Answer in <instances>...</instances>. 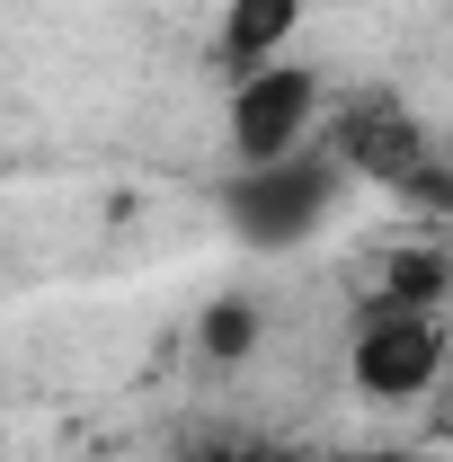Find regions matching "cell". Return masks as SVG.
<instances>
[{
	"instance_id": "cell-9",
	"label": "cell",
	"mask_w": 453,
	"mask_h": 462,
	"mask_svg": "<svg viewBox=\"0 0 453 462\" xmlns=\"http://www.w3.org/2000/svg\"><path fill=\"white\" fill-rule=\"evenodd\" d=\"M320 462H427L418 445H320Z\"/></svg>"
},
{
	"instance_id": "cell-6",
	"label": "cell",
	"mask_w": 453,
	"mask_h": 462,
	"mask_svg": "<svg viewBox=\"0 0 453 462\" xmlns=\"http://www.w3.org/2000/svg\"><path fill=\"white\" fill-rule=\"evenodd\" d=\"M374 302L445 311V249H436V240H383V267H374Z\"/></svg>"
},
{
	"instance_id": "cell-1",
	"label": "cell",
	"mask_w": 453,
	"mask_h": 462,
	"mask_svg": "<svg viewBox=\"0 0 453 462\" xmlns=\"http://www.w3.org/2000/svg\"><path fill=\"white\" fill-rule=\"evenodd\" d=\"M311 152H320L338 178H365V187H383V196H409L418 214H445V205H453L445 152H436L427 116L409 107L400 89H356V98H329V107H320V125H311Z\"/></svg>"
},
{
	"instance_id": "cell-8",
	"label": "cell",
	"mask_w": 453,
	"mask_h": 462,
	"mask_svg": "<svg viewBox=\"0 0 453 462\" xmlns=\"http://www.w3.org/2000/svg\"><path fill=\"white\" fill-rule=\"evenodd\" d=\"M231 462H320V445H276V436H249V445H231Z\"/></svg>"
},
{
	"instance_id": "cell-5",
	"label": "cell",
	"mask_w": 453,
	"mask_h": 462,
	"mask_svg": "<svg viewBox=\"0 0 453 462\" xmlns=\"http://www.w3.org/2000/svg\"><path fill=\"white\" fill-rule=\"evenodd\" d=\"M302 9H311V0H223V62L231 71L276 62L284 45H293V27H302Z\"/></svg>"
},
{
	"instance_id": "cell-7",
	"label": "cell",
	"mask_w": 453,
	"mask_h": 462,
	"mask_svg": "<svg viewBox=\"0 0 453 462\" xmlns=\"http://www.w3.org/2000/svg\"><path fill=\"white\" fill-rule=\"evenodd\" d=\"M258 338H267V311H258L249 293H214V302L196 311V356L223 365V374H231V365H249Z\"/></svg>"
},
{
	"instance_id": "cell-3",
	"label": "cell",
	"mask_w": 453,
	"mask_h": 462,
	"mask_svg": "<svg viewBox=\"0 0 453 462\" xmlns=\"http://www.w3.org/2000/svg\"><path fill=\"white\" fill-rule=\"evenodd\" d=\"M329 107V80L311 71V62H258V71H231V98H223V143L240 170H258V161H284V152H311V125Z\"/></svg>"
},
{
	"instance_id": "cell-2",
	"label": "cell",
	"mask_w": 453,
	"mask_h": 462,
	"mask_svg": "<svg viewBox=\"0 0 453 462\" xmlns=\"http://www.w3.org/2000/svg\"><path fill=\"white\" fill-rule=\"evenodd\" d=\"M347 383L383 409H418L445 383V311H409V302H365L356 338H347Z\"/></svg>"
},
{
	"instance_id": "cell-4",
	"label": "cell",
	"mask_w": 453,
	"mask_h": 462,
	"mask_svg": "<svg viewBox=\"0 0 453 462\" xmlns=\"http://www.w3.org/2000/svg\"><path fill=\"white\" fill-rule=\"evenodd\" d=\"M329 196H338V170L320 152H284V161H258V170L231 178V223L258 249H284L329 214Z\"/></svg>"
}]
</instances>
